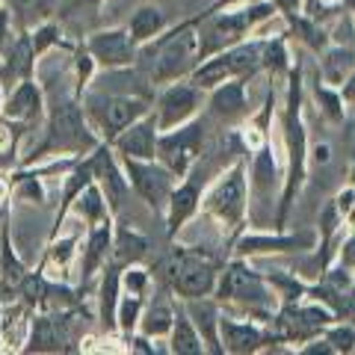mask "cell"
Wrapping results in <instances>:
<instances>
[{
	"label": "cell",
	"mask_w": 355,
	"mask_h": 355,
	"mask_svg": "<svg viewBox=\"0 0 355 355\" xmlns=\"http://www.w3.org/2000/svg\"><path fill=\"white\" fill-rule=\"evenodd\" d=\"M3 98H6V89L0 86V107H3Z\"/></svg>",
	"instance_id": "cell-52"
},
{
	"label": "cell",
	"mask_w": 355,
	"mask_h": 355,
	"mask_svg": "<svg viewBox=\"0 0 355 355\" xmlns=\"http://www.w3.org/2000/svg\"><path fill=\"white\" fill-rule=\"evenodd\" d=\"M9 202H12V184L9 178H0V210H6Z\"/></svg>",
	"instance_id": "cell-48"
},
{
	"label": "cell",
	"mask_w": 355,
	"mask_h": 355,
	"mask_svg": "<svg viewBox=\"0 0 355 355\" xmlns=\"http://www.w3.org/2000/svg\"><path fill=\"white\" fill-rule=\"evenodd\" d=\"M279 15L272 0H243L234 6L207 9L202 12V24H198V36H202V48H198V62L216 51H225L231 44L252 36V30L263 24L266 18Z\"/></svg>",
	"instance_id": "cell-5"
},
{
	"label": "cell",
	"mask_w": 355,
	"mask_h": 355,
	"mask_svg": "<svg viewBox=\"0 0 355 355\" xmlns=\"http://www.w3.org/2000/svg\"><path fill=\"white\" fill-rule=\"evenodd\" d=\"M157 119L154 113H146L137 119L133 125H128L119 137L110 139V146L119 157H137V160H154L157 157Z\"/></svg>",
	"instance_id": "cell-22"
},
{
	"label": "cell",
	"mask_w": 355,
	"mask_h": 355,
	"mask_svg": "<svg viewBox=\"0 0 355 355\" xmlns=\"http://www.w3.org/2000/svg\"><path fill=\"white\" fill-rule=\"evenodd\" d=\"M198 207H202V184L196 181V175L190 172L187 178H181L172 193H169V202L163 207V219H166V234L169 237H178V231H181L187 222H190Z\"/></svg>",
	"instance_id": "cell-21"
},
{
	"label": "cell",
	"mask_w": 355,
	"mask_h": 355,
	"mask_svg": "<svg viewBox=\"0 0 355 355\" xmlns=\"http://www.w3.org/2000/svg\"><path fill=\"white\" fill-rule=\"evenodd\" d=\"M157 272L178 299H198V296H214L219 263L205 249L175 246L166 258H160Z\"/></svg>",
	"instance_id": "cell-7"
},
{
	"label": "cell",
	"mask_w": 355,
	"mask_h": 355,
	"mask_svg": "<svg viewBox=\"0 0 355 355\" xmlns=\"http://www.w3.org/2000/svg\"><path fill=\"white\" fill-rule=\"evenodd\" d=\"M323 338L329 340L331 352H352L355 349V329L349 323H343V320H335V323H329L323 329Z\"/></svg>",
	"instance_id": "cell-41"
},
{
	"label": "cell",
	"mask_w": 355,
	"mask_h": 355,
	"mask_svg": "<svg viewBox=\"0 0 355 355\" xmlns=\"http://www.w3.org/2000/svg\"><path fill=\"white\" fill-rule=\"evenodd\" d=\"M146 302H148V296H133V293H121V296H119L116 329H119L121 338H128V335H133V331H137Z\"/></svg>",
	"instance_id": "cell-38"
},
{
	"label": "cell",
	"mask_w": 355,
	"mask_h": 355,
	"mask_svg": "<svg viewBox=\"0 0 355 355\" xmlns=\"http://www.w3.org/2000/svg\"><path fill=\"white\" fill-rule=\"evenodd\" d=\"M119 296H121V266L110 261L101 270V279H98V323H101V331H107V335H119L116 329Z\"/></svg>",
	"instance_id": "cell-28"
},
{
	"label": "cell",
	"mask_w": 355,
	"mask_h": 355,
	"mask_svg": "<svg viewBox=\"0 0 355 355\" xmlns=\"http://www.w3.org/2000/svg\"><path fill=\"white\" fill-rule=\"evenodd\" d=\"M314 98H317V104H320V110H323V116H326L329 121H343V113H347V107H343L340 89H335V86H326V83L317 77Z\"/></svg>",
	"instance_id": "cell-39"
},
{
	"label": "cell",
	"mask_w": 355,
	"mask_h": 355,
	"mask_svg": "<svg viewBox=\"0 0 355 355\" xmlns=\"http://www.w3.org/2000/svg\"><path fill=\"white\" fill-rule=\"evenodd\" d=\"M187 314H190L193 326L198 329V335L205 340V352H216L222 355V343H219V317H222V305L216 296H198V299H181Z\"/></svg>",
	"instance_id": "cell-27"
},
{
	"label": "cell",
	"mask_w": 355,
	"mask_h": 355,
	"mask_svg": "<svg viewBox=\"0 0 355 355\" xmlns=\"http://www.w3.org/2000/svg\"><path fill=\"white\" fill-rule=\"evenodd\" d=\"M343 3L349 6V12H355V0H343Z\"/></svg>",
	"instance_id": "cell-51"
},
{
	"label": "cell",
	"mask_w": 355,
	"mask_h": 355,
	"mask_svg": "<svg viewBox=\"0 0 355 355\" xmlns=\"http://www.w3.org/2000/svg\"><path fill=\"white\" fill-rule=\"evenodd\" d=\"M207 137L205 119H190L187 125L157 133V160L169 169L178 181L190 175L202 160V146Z\"/></svg>",
	"instance_id": "cell-9"
},
{
	"label": "cell",
	"mask_w": 355,
	"mask_h": 355,
	"mask_svg": "<svg viewBox=\"0 0 355 355\" xmlns=\"http://www.w3.org/2000/svg\"><path fill=\"white\" fill-rule=\"evenodd\" d=\"M0 3H3V0H0Z\"/></svg>",
	"instance_id": "cell-53"
},
{
	"label": "cell",
	"mask_w": 355,
	"mask_h": 355,
	"mask_svg": "<svg viewBox=\"0 0 355 355\" xmlns=\"http://www.w3.org/2000/svg\"><path fill=\"white\" fill-rule=\"evenodd\" d=\"M33 311L21 296L0 299V352H24Z\"/></svg>",
	"instance_id": "cell-23"
},
{
	"label": "cell",
	"mask_w": 355,
	"mask_h": 355,
	"mask_svg": "<svg viewBox=\"0 0 355 355\" xmlns=\"http://www.w3.org/2000/svg\"><path fill=\"white\" fill-rule=\"evenodd\" d=\"M27 272L30 266L21 261L12 243V216H6L3 225H0V299H12Z\"/></svg>",
	"instance_id": "cell-26"
},
{
	"label": "cell",
	"mask_w": 355,
	"mask_h": 355,
	"mask_svg": "<svg viewBox=\"0 0 355 355\" xmlns=\"http://www.w3.org/2000/svg\"><path fill=\"white\" fill-rule=\"evenodd\" d=\"M101 3L104 0H62L57 12H60V21H62V18H71L77 12H95V9H101Z\"/></svg>",
	"instance_id": "cell-44"
},
{
	"label": "cell",
	"mask_w": 355,
	"mask_h": 355,
	"mask_svg": "<svg viewBox=\"0 0 355 355\" xmlns=\"http://www.w3.org/2000/svg\"><path fill=\"white\" fill-rule=\"evenodd\" d=\"M198 24H202V15L187 18L178 27H166L160 36L137 48L133 65L151 86H166L193 74V69L198 65V48H202Z\"/></svg>",
	"instance_id": "cell-2"
},
{
	"label": "cell",
	"mask_w": 355,
	"mask_h": 355,
	"mask_svg": "<svg viewBox=\"0 0 355 355\" xmlns=\"http://www.w3.org/2000/svg\"><path fill=\"white\" fill-rule=\"evenodd\" d=\"M74 323L77 308H51L36 311L30 323L24 352H69L74 349Z\"/></svg>",
	"instance_id": "cell-11"
},
{
	"label": "cell",
	"mask_w": 355,
	"mask_h": 355,
	"mask_svg": "<svg viewBox=\"0 0 355 355\" xmlns=\"http://www.w3.org/2000/svg\"><path fill=\"white\" fill-rule=\"evenodd\" d=\"M121 169L128 175L130 190L146 202L154 214H163L166 202H169L172 187L178 184V178L166 169V166L154 157V160H137V157H119Z\"/></svg>",
	"instance_id": "cell-12"
},
{
	"label": "cell",
	"mask_w": 355,
	"mask_h": 355,
	"mask_svg": "<svg viewBox=\"0 0 355 355\" xmlns=\"http://www.w3.org/2000/svg\"><path fill=\"white\" fill-rule=\"evenodd\" d=\"M320 53H323V60H320L317 77L326 86L340 89L343 80L355 71V51L349 48V44H329V48H323Z\"/></svg>",
	"instance_id": "cell-31"
},
{
	"label": "cell",
	"mask_w": 355,
	"mask_h": 355,
	"mask_svg": "<svg viewBox=\"0 0 355 355\" xmlns=\"http://www.w3.org/2000/svg\"><path fill=\"white\" fill-rule=\"evenodd\" d=\"M148 254V240L142 231H137L128 222H116L113 225V252H110V261L119 263V266H128V263H142Z\"/></svg>",
	"instance_id": "cell-29"
},
{
	"label": "cell",
	"mask_w": 355,
	"mask_h": 355,
	"mask_svg": "<svg viewBox=\"0 0 355 355\" xmlns=\"http://www.w3.org/2000/svg\"><path fill=\"white\" fill-rule=\"evenodd\" d=\"M214 296L219 299V305H228L237 317H249L258 323H270L275 311L282 308L263 272H254L246 258H234L225 263V270H219Z\"/></svg>",
	"instance_id": "cell-4"
},
{
	"label": "cell",
	"mask_w": 355,
	"mask_h": 355,
	"mask_svg": "<svg viewBox=\"0 0 355 355\" xmlns=\"http://www.w3.org/2000/svg\"><path fill=\"white\" fill-rule=\"evenodd\" d=\"M113 225H116V216L113 219H104V222H95V225H86V240L80 246V254H77V279H80V291L101 275V270L110 263V252H113Z\"/></svg>",
	"instance_id": "cell-18"
},
{
	"label": "cell",
	"mask_w": 355,
	"mask_h": 355,
	"mask_svg": "<svg viewBox=\"0 0 355 355\" xmlns=\"http://www.w3.org/2000/svg\"><path fill=\"white\" fill-rule=\"evenodd\" d=\"M205 95H207L205 89L196 86L190 77L166 83L151 104V113L157 119V130H172L178 125H187L190 119H196L205 107Z\"/></svg>",
	"instance_id": "cell-10"
},
{
	"label": "cell",
	"mask_w": 355,
	"mask_h": 355,
	"mask_svg": "<svg viewBox=\"0 0 355 355\" xmlns=\"http://www.w3.org/2000/svg\"><path fill=\"white\" fill-rule=\"evenodd\" d=\"M15 33V21H12V9H9L6 3H0V51L6 48V42L12 39Z\"/></svg>",
	"instance_id": "cell-45"
},
{
	"label": "cell",
	"mask_w": 355,
	"mask_h": 355,
	"mask_svg": "<svg viewBox=\"0 0 355 355\" xmlns=\"http://www.w3.org/2000/svg\"><path fill=\"white\" fill-rule=\"evenodd\" d=\"M272 148V137L263 148H258L252 154V172H249V202L254 198L258 205H263L266 210H272V198L282 193V166Z\"/></svg>",
	"instance_id": "cell-19"
},
{
	"label": "cell",
	"mask_w": 355,
	"mask_h": 355,
	"mask_svg": "<svg viewBox=\"0 0 355 355\" xmlns=\"http://www.w3.org/2000/svg\"><path fill=\"white\" fill-rule=\"evenodd\" d=\"M71 214H77V219L83 222V225H95V222H104V219H113V210H110L107 198L101 193V187L95 181L86 184L77 198L71 202Z\"/></svg>",
	"instance_id": "cell-34"
},
{
	"label": "cell",
	"mask_w": 355,
	"mask_h": 355,
	"mask_svg": "<svg viewBox=\"0 0 355 355\" xmlns=\"http://www.w3.org/2000/svg\"><path fill=\"white\" fill-rule=\"evenodd\" d=\"M83 44L98 62V71H128L137 62V42L130 39L128 27L95 30L83 39Z\"/></svg>",
	"instance_id": "cell-13"
},
{
	"label": "cell",
	"mask_w": 355,
	"mask_h": 355,
	"mask_svg": "<svg viewBox=\"0 0 355 355\" xmlns=\"http://www.w3.org/2000/svg\"><path fill=\"white\" fill-rule=\"evenodd\" d=\"M44 113H48V98H44V89L36 77H27V80L15 83L12 89H6L3 107H0V116L12 125L33 130L36 125L44 121Z\"/></svg>",
	"instance_id": "cell-14"
},
{
	"label": "cell",
	"mask_w": 355,
	"mask_h": 355,
	"mask_svg": "<svg viewBox=\"0 0 355 355\" xmlns=\"http://www.w3.org/2000/svg\"><path fill=\"white\" fill-rule=\"evenodd\" d=\"M71 74H74V98H83V92H89L95 74H98V62L92 60V53L86 51L83 42H77L71 48Z\"/></svg>",
	"instance_id": "cell-37"
},
{
	"label": "cell",
	"mask_w": 355,
	"mask_h": 355,
	"mask_svg": "<svg viewBox=\"0 0 355 355\" xmlns=\"http://www.w3.org/2000/svg\"><path fill=\"white\" fill-rule=\"evenodd\" d=\"M219 343H222V352L249 355V352H261L266 343H275V338L266 323H258V320H249V317H234L222 311Z\"/></svg>",
	"instance_id": "cell-17"
},
{
	"label": "cell",
	"mask_w": 355,
	"mask_h": 355,
	"mask_svg": "<svg viewBox=\"0 0 355 355\" xmlns=\"http://www.w3.org/2000/svg\"><path fill=\"white\" fill-rule=\"evenodd\" d=\"M202 210L216 222L222 231H228L234 240L246 228L249 216V169L246 157H237L222 175H216L202 190Z\"/></svg>",
	"instance_id": "cell-6"
},
{
	"label": "cell",
	"mask_w": 355,
	"mask_h": 355,
	"mask_svg": "<svg viewBox=\"0 0 355 355\" xmlns=\"http://www.w3.org/2000/svg\"><path fill=\"white\" fill-rule=\"evenodd\" d=\"M42 125H44L42 142L18 166L39 163L44 157H83V154H89L101 142V137L95 133V128L89 125V119L83 113L80 98L74 95L62 98L57 104H48Z\"/></svg>",
	"instance_id": "cell-3"
},
{
	"label": "cell",
	"mask_w": 355,
	"mask_h": 355,
	"mask_svg": "<svg viewBox=\"0 0 355 355\" xmlns=\"http://www.w3.org/2000/svg\"><path fill=\"white\" fill-rule=\"evenodd\" d=\"M166 27H169L166 24V12L157 3H139L137 9H133L130 21H128V33H130V39L137 42V48L151 42L154 36H160Z\"/></svg>",
	"instance_id": "cell-32"
},
{
	"label": "cell",
	"mask_w": 355,
	"mask_h": 355,
	"mask_svg": "<svg viewBox=\"0 0 355 355\" xmlns=\"http://www.w3.org/2000/svg\"><path fill=\"white\" fill-rule=\"evenodd\" d=\"M83 113L89 119V125L95 128V133L104 142L119 137L128 125H133L137 119L151 113L154 98L151 95H116V92H83L80 98Z\"/></svg>",
	"instance_id": "cell-8"
},
{
	"label": "cell",
	"mask_w": 355,
	"mask_h": 355,
	"mask_svg": "<svg viewBox=\"0 0 355 355\" xmlns=\"http://www.w3.org/2000/svg\"><path fill=\"white\" fill-rule=\"evenodd\" d=\"M36 65H39V60H36V53H33L27 30L12 33V39L0 51V86L12 89L15 83L27 80V77H36Z\"/></svg>",
	"instance_id": "cell-20"
},
{
	"label": "cell",
	"mask_w": 355,
	"mask_h": 355,
	"mask_svg": "<svg viewBox=\"0 0 355 355\" xmlns=\"http://www.w3.org/2000/svg\"><path fill=\"white\" fill-rule=\"evenodd\" d=\"M349 178H352V184H349V187L355 190V157H352V169H349Z\"/></svg>",
	"instance_id": "cell-50"
},
{
	"label": "cell",
	"mask_w": 355,
	"mask_h": 355,
	"mask_svg": "<svg viewBox=\"0 0 355 355\" xmlns=\"http://www.w3.org/2000/svg\"><path fill=\"white\" fill-rule=\"evenodd\" d=\"M266 284L275 291V296H279L282 305H291V302H299V299H305V291H308V282L302 279V275L296 272H287V270H270L263 272Z\"/></svg>",
	"instance_id": "cell-36"
},
{
	"label": "cell",
	"mask_w": 355,
	"mask_h": 355,
	"mask_svg": "<svg viewBox=\"0 0 355 355\" xmlns=\"http://www.w3.org/2000/svg\"><path fill=\"white\" fill-rule=\"evenodd\" d=\"M308 160L326 166V163L331 160V146H329V142H317V146H308Z\"/></svg>",
	"instance_id": "cell-46"
},
{
	"label": "cell",
	"mask_w": 355,
	"mask_h": 355,
	"mask_svg": "<svg viewBox=\"0 0 355 355\" xmlns=\"http://www.w3.org/2000/svg\"><path fill=\"white\" fill-rule=\"evenodd\" d=\"M340 98H343V104H355V71L343 80L340 86Z\"/></svg>",
	"instance_id": "cell-47"
},
{
	"label": "cell",
	"mask_w": 355,
	"mask_h": 355,
	"mask_svg": "<svg viewBox=\"0 0 355 355\" xmlns=\"http://www.w3.org/2000/svg\"><path fill=\"white\" fill-rule=\"evenodd\" d=\"M172 323H175V299L172 302L157 299V302H146L137 331L139 335H146V338H151V340H166L169 338V331H172Z\"/></svg>",
	"instance_id": "cell-33"
},
{
	"label": "cell",
	"mask_w": 355,
	"mask_h": 355,
	"mask_svg": "<svg viewBox=\"0 0 355 355\" xmlns=\"http://www.w3.org/2000/svg\"><path fill=\"white\" fill-rule=\"evenodd\" d=\"M89 163H92V172H95V184L101 187L107 205H110V210H113V216H116L119 210L125 207L128 196H130V184H128L125 169H121L119 154L113 151L110 142L101 139L92 151H89Z\"/></svg>",
	"instance_id": "cell-15"
},
{
	"label": "cell",
	"mask_w": 355,
	"mask_h": 355,
	"mask_svg": "<svg viewBox=\"0 0 355 355\" xmlns=\"http://www.w3.org/2000/svg\"><path fill=\"white\" fill-rule=\"evenodd\" d=\"M24 128L12 125V121H6L3 116H0V157H12V154L18 151V142L21 137H24Z\"/></svg>",
	"instance_id": "cell-42"
},
{
	"label": "cell",
	"mask_w": 355,
	"mask_h": 355,
	"mask_svg": "<svg viewBox=\"0 0 355 355\" xmlns=\"http://www.w3.org/2000/svg\"><path fill=\"white\" fill-rule=\"evenodd\" d=\"M83 228L80 225L74 231V234H53L48 237V243H44V254L39 261V270L44 275H51V279L57 282H69V272L74 270V261L77 254H80V240H83Z\"/></svg>",
	"instance_id": "cell-25"
},
{
	"label": "cell",
	"mask_w": 355,
	"mask_h": 355,
	"mask_svg": "<svg viewBox=\"0 0 355 355\" xmlns=\"http://www.w3.org/2000/svg\"><path fill=\"white\" fill-rule=\"evenodd\" d=\"M205 107L210 119H216V121H234V119L249 116L246 77H231V80L210 86L205 95Z\"/></svg>",
	"instance_id": "cell-24"
},
{
	"label": "cell",
	"mask_w": 355,
	"mask_h": 355,
	"mask_svg": "<svg viewBox=\"0 0 355 355\" xmlns=\"http://www.w3.org/2000/svg\"><path fill=\"white\" fill-rule=\"evenodd\" d=\"M169 352L172 355H202L205 352V340L198 335V329L193 326L190 314H187L184 302L175 296V323L169 331Z\"/></svg>",
	"instance_id": "cell-30"
},
{
	"label": "cell",
	"mask_w": 355,
	"mask_h": 355,
	"mask_svg": "<svg viewBox=\"0 0 355 355\" xmlns=\"http://www.w3.org/2000/svg\"><path fill=\"white\" fill-rule=\"evenodd\" d=\"M234 3H243V0H219V3H214L210 9H222V6H234Z\"/></svg>",
	"instance_id": "cell-49"
},
{
	"label": "cell",
	"mask_w": 355,
	"mask_h": 355,
	"mask_svg": "<svg viewBox=\"0 0 355 355\" xmlns=\"http://www.w3.org/2000/svg\"><path fill=\"white\" fill-rule=\"evenodd\" d=\"M317 246L314 231H302V234H284L275 228L270 231H246L243 228L234 237V258H254V254H275V252H305Z\"/></svg>",
	"instance_id": "cell-16"
},
{
	"label": "cell",
	"mask_w": 355,
	"mask_h": 355,
	"mask_svg": "<svg viewBox=\"0 0 355 355\" xmlns=\"http://www.w3.org/2000/svg\"><path fill=\"white\" fill-rule=\"evenodd\" d=\"M151 291V270L142 263H128L121 266V293L133 296H148Z\"/></svg>",
	"instance_id": "cell-40"
},
{
	"label": "cell",
	"mask_w": 355,
	"mask_h": 355,
	"mask_svg": "<svg viewBox=\"0 0 355 355\" xmlns=\"http://www.w3.org/2000/svg\"><path fill=\"white\" fill-rule=\"evenodd\" d=\"M331 263H338L343 266L347 272H352V279H355V231L352 234H347L340 243H338V249H335V261Z\"/></svg>",
	"instance_id": "cell-43"
},
{
	"label": "cell",
	"mask_w": 355,
	"mask_h": 355,
	"mask_svg": "<svg viewBox=\"0 0 355 355\" xmlns=\"http://www.w3.org/2000/svg\"><path fill=\"white\" fill-rule=\"evenodd\" d=\"M27 36H30V44H33V53H36V60H42L44 53H51V51H57V48H62V51H71L74 48V44L65 39L60 18L42 21L39 27L27 30Z\"/></svg>",
	"instance_id": "cell-35"
},
{
	"label": "cell",
	"mask_w": 355,
	"mask_h": 355,
	"mask_svg": "<svg viewBox=\"0 0 355 355\" xmlns=\"http://www.w3.org/2000/svg\"><path fill=\"white\" fill-rule=\"evenodd\" d=\"M305 80H302V62H293L287 71V98H284V116H282V193H279V210H275L272 228L284 231L287 216L296 205L299 193L308 178V128H305Z\"/></svg>",
	"instance_id": "cell-1"
}]
</instances>
